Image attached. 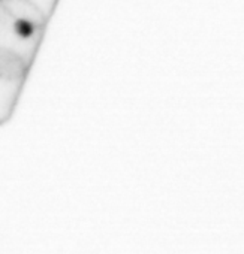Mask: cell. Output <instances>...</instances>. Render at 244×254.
Returning <instances> with one entry per match:
<instances>
[{"label": "cell", "mask_w": 244, "mask_h": 254, "mask_svg": "<svg viewBox=\"0 0 244 254\" xmlns=\"http://www.w3.org/2000/svg\"><path fill=\"white\" fill-rule=\"evenodd\" d=\"M26 81L24 76L0 70V126L12 118Z\"/></svg>", "instance_id": "6da1fadb"}, {"label": "cell", "mask_w": 244, "mask_h": 254, "mask_svg": "<svg viewBox=\"0 0 244 254\" xmlns=\"http://www.w3.org/2000/svg\"><path fill=\"white\" fill-rule=\"evenodd\" d=\"M27 2L33 3L38 9H41L48 18L54 14V9L59 3V0H27Z\"/></svg>", "instance_id": "7a4b0ae2"}]
</instances>
